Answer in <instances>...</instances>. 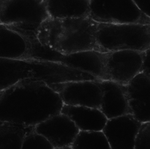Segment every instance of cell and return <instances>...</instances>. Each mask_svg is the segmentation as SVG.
<instances>
[{"instance_id": "cell-1", "label": "cell", "mask_w": 150, "mask_h": 149, "mask_svg": "<svg viewBox=\"0 0 150 149\" xmlns=\"http://www.w3.org/2000/svg\"><path fill=\"white\" fill-rule=\"evenodd\" d=\"M64 105L46 82L24 80L0 91V120L35 126L60 113Z\"/></svg>"}, {"instance_id": "cell-2", "label": "cell", "mask_w": 150, "mask_h": 149, "mask_svg": "<svg viewBox=\"0 0 150 149\" xmlns=\"http://www.w3.org/2000/svg\"><path fill=\"white\" fill-rule=\"evenodd\" d=\"M96 37L102 52H143L150 47V24L98 23Z\"/></svg>"}, {"instance_id": "cell-3", "label": "cell", "mask_w": 150, "mask_h": 149, "mask_svg": "<svg viewBox=\"0 0 150 149\" xmlns=\"http://www.w3.org/2000/svg\"><path fill=\"white\" fill-rule=\"evenodd\" d=\"M50 17L43 0H0V24L22 33H36Z\"/></svg>"}, {"instance_id": "cell-4", "label": "cell", "mask_w": 150, "mask_h": 149, "mask_svg": "<svg viewBox=\"0 0 150 149\" xmlns=\"http://www.w3.org/2000/svg\"><path fill=\"white\" fill-rule=\"evenodd\" d=\"M62 20L63 30L54 49L55 52L67 55L88 50L100 51L96 37L98 23L89 15Z\"/></svg>"}, {"instance_id": "cell-5", "label": "cell", "mask_w": 150, "mask_h": 149, "mask_svg": "<svg viewBox=\"0 0 150 149\" xmlns=\"http://www.w3.org/2000/svg\"><path fill=\"white\" fill-rule=\"evenodd\" d=\"M89 15L98 23L150 24L132 0H90Z\"/></svg>"}, {"instance_id": "cell-6", "label": "cell", "mask_w": 150, "mask_h": 149, "mask_svg": "<svg viewBox=\"0 0 150 149\" xmlns=\"http://www.w3.org/2000/svg\"><path fill=\"white\" fill-rule=\"evenodd\" d=\"M143 52L124 50L107 52L104 80L127 85L142 71Z\"/></svg>"}, {"instance_id": "cell-7", "label": "cell", "mask_w": 150, "mask_h": 149, "mask_svg": "<svg viewBox=\"0 0 150 149\" xmlns=\"http://www.w3.org/2000/svg\"><path fill=\"white\" fill-rule=\"evenodd\" d=\"M98 80L50 83L49 85L59 94L64 104L100 109L102 92Z\"/></svg>"}, {"instance_id": "cell-8", "label": "cell", "mask_w": 150, "mask_h": 149, "mask_svg": "<svg viewBox=\"0 0 150 149\" xmlns=\"http://www.w3.org/2000/svg\"><path fill=\"white\" fill-rule=\"evenodd\" d=\"M35 130L45 136L54 149H71L80 131L70 118L61 113L37 125Z\"/></svg>"}, {"instance_id": "cell-9", "label": "cell", "mask_w": 150, "mask_h": 149, "mask_svg": "<svg viewBox=\"0 0 150 149\" xmlns=\"http://www.w3.org/2000/svg\"><path fill=\"white\" fill-rule=\"evenodd\" d=\"M141 124L127 114L108 119L102 131L111 149H135Z\"/></svg>"}, {"instance_id": "cell-10", "label": "cell", "mask_w": 150, "mask_h": 149, "mask_svg": "<svg viewBox=\"0 0 150 149\" xmlns=\"http://www.w3.org/2000/svg\"><path fill=\"white\" fill-rule=\"evenodd\" d=\"M131 114L141 123L150 121V77L141 72L127 85Z\"/></svg>"}, {"instance_id": "cell-11", "label": "cell", "mask_w": 150, "mask_h": 149, "mask_svg": "<svg viewBox=\"0 0 150 149\" xmlns=\"http://www.w3.org/2000/svg\"><path fill=\"white\" fill-rule=\"evenodd\" d=\"M102 95L100 109L108 119L131 114L127 85L108 80H98Z\"/></svg>"}, {"instance_id": "cell-12", "label": "cell", "mask_w": 150, "mask_h": 149, "mask_svg": "<svg viewBox=\"0 0 150 149\" xmlns=\"http://www.w3.org/2000/svg\"><path fill=\"white\" fill-rule=\"evenodd\" d=\"M107 52L88 50L61 54L59 62L105 80Z\"/></svg>"}, {"instance_id": "cell-13", "label": "cell", "mask_w": 150, "mask_h": 149, "mask_svg": "<svg viewBox=\"0 0 150 149\" xmlns=\"http://www.w3.org/2000/svg\"><path fill=\"white\" fill-rule=\"evenodd\" d=\"M61 113L68 116L79 130L102 131L108 120L99 108L64 104Z\"/></svg>"}, {"instance_id": "cell-14", "label": "cell", "mask_w": 150, "mask_h": 149, "mask_svg": "<svg viewBox=\"0 0 150 149\" xmlns=\"http://www.w3.org/2000/svg\"><path fill=\"white\" fill-rule=\"evenodd\" d=\"M50 17L65 19L89 15L90 0H44Z\"/></svg>"}, {"instance_id": "cell-15", "label": "cell", "mask_w": 150, "mask_h": 149, "mask_svg": "<svg viewBox=\"0 0 150 149\" xmlns=\"http://www.w3.org/2000/svg\"><path fill=\"white\" fill-rule=\"evenodd\" d=\"M35 127L0 121V149H21L25 138L35 130Z\"/></svg>"}, {"instance_id": "cell-16", "label": "cell", "mask_w": 150, "mask_h": 149, "mask_svg": "<svg viewBox=\"0 0 150 149\" xmlns=\"http://www.w3.org/2000/svg\"><path fill=\"white\" fill-rule=\"evenodd\" d=\"M72 149H111L102 131L80 130L71 146Z\"/></svg>"}, {"instance_id": "cell-17", "label": "cell", "mask_w": 150, "mask_h": 149, "mask_svg": "<svg viewBox=\"0 0 150 149\" xmlns=\"http://www.w3.org/2000/svg\"><path fill=\"white\" fill-rule=\"evenodd\" d=\"M31 148L54 149L52 145L45 136L37 132L35 130L25 138L21 149Z\"/></svg>"}, {"instance_id": "cell-18", "label": "cell", "mask_w": 150, "mask_h": 149, "mask_svg": "<svg viewBox=\"0 0 150 149\" xmlns=\"http://www.w3.org/2000/svg\"><path fill=\"white\" fill-rule=\"evenodd\" d=\"M135 149H150V121L142 123L137 137Z\"/></svg>"}, {"instance_id": "cell-19", "label": "cell", "mask_w": 150, "mask_h": 149, "mask_svg": "<svg viewBox=\"0 0 150 149\" xmlns=\"http://www.w3.org/2000/svg\"><path fill=\"white\" fill-rule=\"evenodd\" d=\"M141 11L150 18V0H132Z\"/></svg>"}, {"instance_id": "cell-20", "label": "cell", "mask_w": 150, "mask_h": 149, "mask_svg": "<svg viewBox=\"0 0 150 149\" xmlns=\"http://www.w3.org/2000/svg\"><path fill=\"white\" fill-rule=\"evenodd\" d=\"M142 71L150 77V47L143 52Z\"/></svg>"}, {"instance_id": "cell-21", "label": "cell", "mask_w": 150, "mask_h": 149, "mask_svg": "<svg viewBox=\"0 0 150 149\" xmlns=\"http://www.w3.org/2000/svg\"></svg>"}]
</instances>
